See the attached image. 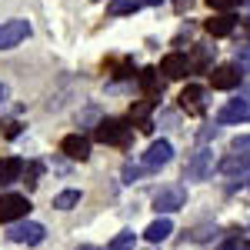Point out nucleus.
I'll use <instances>...</instances> for the list:
<instances>
[{
	"mask_svg": "<svg viewBox=\"0 0 250 250\" xmlns=\"http://www.w3.org/2000/svg\"><path fill=\"white\" fill-rule=\"evenodd\" d=\"M94 137L100 140V144L127 147V144H130V127H127V120H120V117H107V120H100V124H97Z\"/></svg>",
	"mask_w": 250,
	"mask_h": 250,
	"instance_id": "obj_1",
	"label": "nucleus"
},
{
	"mask_svg": "<svg viewBox=\"0 0 250 250\" xmlns=\"http://www.w3.org/2000/svg\"><path fill=\"white\" fill-rule=\"evenodd\" d=\"M213 170H217L213 150H210V147H200V150H197V154L190 157V164H187L184 177H187V180H207V177H210Z\"/></svg>",
	"mask_w": 250,
	"mask_h": 250,
	"instance_id": "obj_2",
	"label": "nucleus"
},
{
	"mask_svg": "<svg viewBox=\"0 0 250 250\" xmlns=\"http://www.w3.org/2000/svg\"><path fill=\"white\" fill-rule=\"evenodd\" d=\"M43 237H47V230H43V224H37V220L14 224V227L7 230V240H10V244H27V247H37Z\"/></svg>",
	"mask_w": 250,
	"mask_h": 250,
	"instance_id": "obj_3",
	"label": "nucleus"
},
{
	"mask_svg": "<svg viewBox=\"0 0 250 250\" xmlns=\"http://www.w3.org/2000/svg\"><path fill=\"white\" fill-rule=\"evenodd\" d=\"M30 213V200L20 193H0V224H14Z\"/></svg>",
	"mask_w": 250,
	"mask_h": 250,
	"instance_id": "obj_4",
	"label": "nucleus"
},
{
	"mask_svg": "<svg viewBox=\"0 0 250 250\" xmlns=\"http://www.w3.org/2000/svg\"><path fill=\"white\" fill-rule=\"evenodd\" d=\"M30 37V23L27 20H3L0 23V50H10L17 47L20 40Z\"/></svg>",
	"mask_w": 250,
	"mask_h": 250,
	"instance_id": "obj_5",
	"label": "nucleus"
},
{
	"mask_svg": "<svg viewBox=\"0 0 250 250\" xmlns=\"http://www.w3.org/2000/svg\"><path fill=\"white\" fill-rule=\"evenodd\" d=\"M184 204H187V190H184V187H164V190L154 197V210L164 213V217L173 213V210H180Z\"/></svg>",
	"mask_w": 250,
	"mask_h": 250,
	"instance_id": "obj_6",
	"label": "nucleus"
},
{
	"mask_svg": "<svg viewBox=\"0 0 250 250\" xmlns=\"http://www.w3.org/2000/svg\"><path fill=\"white\" fill-rule=\"evenodd\" d=\"M250 117V100L247 97H233L217 110V124H244Z\"/></svg>",
	"mask_w": 250,
	"mask_h": 250,
	"instance_id": "obj_7",
	"label": "nucleus"
},
{
	"mask_svg": "<svg viewBox=\"0 0 250 250\" xmlns=\"http://www.w3.org/2000/svg\"><path fill=\"white\" fill-rule=\"evenodd\" d=\"M240 80H244V74L237 70V63H220L210 70L213 90H233V87H240Z\"/></svg>",
	"mask_w": 250,
	"mask_h": 250,
	"instance_id": "obj_8",
	"label": "nucleus"
},
{
	"mask_svg": "<svg viewBox=\"0 0 250 250\" xmlns=\"http://www.w3.org/2000/svg\"><path fill=\"white\" fill-rule=\"evenodd\" d=\"M173 160V144L170 140H154L150 147H147V154H144V167L147 170H160L164 164H170Z\"/></svg>",
	"mask_w": 250,
	"mask_h": 250,
	"instance_id": "obj_9",
	"label": "nucleus"
},
{
	"mask_svg": "<svg viewBox=\"0 0 250 250\" xmlns=\"http://www.w3.org/2000/svg\"><path fill=\"white\" fill-rule=\"evenodd\" d=\"M190 60H187V54H167V57L160 60V74L170 80H184L187 74H190Z\"/></svg>",
	"mask_w": 250,
	"mask_h": 250,
	"instance_id": "obj_10",
	"label": "nucleus"
},
{
	"mask_svg": "<svg viewBox=\"0 0 250 250\" xmlns=\"http://www.w3.org/2000/svg\"><path fill=\"white\" fill-rule=\"evenodd\" d=\"M204 97H207V94H204V87H197V83L184 87L180 97H177V100H180V110H187L190 117H200V114H204V107H207Z\"/></svg>",
	"mask_w": 250,
	"mask_h": 250,
	"instance_id": "obj_11",
	"label": "nucleus"
},
{
	"mask_svg": "<svg viewBox=\"0 0 250 250\" xmlns=\"http://www.w3.org/2000/svg\"><path fill=\"white\" fill-rule=\"evenodd\" d=\"M60 150L70 157V160H87L90 157V140L83 134H67L60 140Z\"/></svg>",
	"mask_w": 250,
	"mask_h": 250,
	"instance_id": "obj_12",
	"label": "nucleus"
},
{
	"mask_svg": "<svg viewBox=\"0 0 250 250\" xmlns=\"http://www.w3.org/2000/svg\"><path fill=\"white\" fill-rule=\"evenodd\" d=\"M233 27H237V17H230V14H220V17H210L207 23H204V30L210 34V37H230Z\"/></svg>",
	"mask_w": 250,
	"mask_h": 250,
	"instance_id": "obj_13",
	"label": "nucleus"
},
{
	"mask_svg": "<svg viewBox=\"0 0 250 250\" xmlns=\"http://www.w3.org/2000/svg\"><path fill=\"white\" fill-rule=\"evenodd\" d=\"M217 170H220V173H227V177L247 173V170H250V157H247V154H230V157H224V160L217 164Z\"/></svg>",
	"mask_w": 250,
	"mask_h": 250,
	"instance_id": "obj_14",
	"label": "nucleus"
},
{
	"mask_svg": "<svg viewBox=\"0 0 250 250\" xmlns=\"http://www.w3.org/2000/svg\"><path fill=\"white\" fill-rule=\"evenodd\" d=\"M20 173H23V160L3 157V160H0V187H10L14 180H20Z\"/></svg>",
	"mask_w": 250,
	"mask_h": 250,
	"instance_id": "obj_15",
	"label": "nucleus"
},
{
	"mask_svg": "<svg viewBox=\"0 0 250 250\" xmlns=\"http://www.w3.org/2000/svg\"><path fill=\"white\" fill-rule=\"evenodd\" d=\"M140 87L147 90V100H157L160 97V90H164V80H160V70H154V67H147L144 74H140Z\"/></svg>",
	"mask_w": 250,
	"mask_h": 250,
	"instance_id": "obj_16",
	"label": "nucleus"
},
{
	"mask_svg": "<svg viewBox=\"0 0 250 250\" xmlns=\"http://www.w3.org/2000/svg\"><path fill=\"white\" fill-rule=\"evenodd\" d=\"M170 233H173V224L167 220V217H157L154 224H150V227L144 230V237H147L150 244H160V240H167Z\"/></svg>",
	"mask_w": 250,
	"mask_h": 250,
	"instance_id": "obj_17",
	"label": "nucleus"
},
{
	"mask_svg": "<svg viewBox=\"0 0 250 250\" xmlns=\"http://www.w3.org/2000/svg\"><path fill=\"white\" fill-rule=\"evenodd\" d=\"M154 104H157V100H140V104H134V107H130V124H140V127H144V124H150L147 114L154 110Z\"/></svg>",
	"mask_w": 250,
	"mask_h": 250,
	"instance_id": "obj_18",
	"label": "nucleus"
},
{
	"mask_svg": "<svg viewBox=\"0 0 250 250\" xmlns=\"http://www.w3.org/2000/svg\"><path fill=\"white\" fill-rule=\"evenodd\" d=\"M80 204V190H60L57 197H54V207L57 210H74Z\"/></svg>",
	"mask_w": 250,
	"mask_h": 250,
	"instance_id": "obj_19",
	"label": "nucleus"
},
{
	"mask_svg": "<svg viewBox=\"0 0 250 250\" xmlns=\"http://www.w3.org/2000/svg\"><path fill=\"white\" fill-rule=\"evenodd\" d=\"M40 173H43V167H40L37 160H30V164L23 167V173H20V177H23V184H27V190H34V187L40 184Z\"/></svg>",
	"mask_w": 250,
	"mask_h": 250,
	"instance_id": "obj_20",
	"label": "nucleus"
},
{
	"mask_svg": "<svg viewBox=\"0 0 250 250\" xmlns=\"http://www.w3.org/2000/svg\"><path fill=\"white\" fill-rule=\"evenodd\" d=\"M137 7H140L137 0H117V3L107 7V14H110V17H124V14H137Z\"/></svg>",
	"mask_w": 250,
	"mask_h": 250,
	"instance_id": "obj_21",
	"label": "nucleus"
},
{
	"mask_svg": "<svg viewBox=\"0 0 250 250\" xmlns=\"http://www.w3.org/2000/svg\"><path fill=\"white\" fill-rule=\"evenodd\" d=\"M107 250H134V230H120Z\"/></svg>",
	"mask_w": 250,
	"mask_h": 250,
	"instance_id": "obj_22",
	"label": "nucleus"
},
{
	"mask_svg": "<svg viewBox=\"0 0 250 250\" xmlns=\"http://www.w3.org/2000/svg\"><path fill=\"white\" fill-rule=\"evenodd\" d=\"M147 173V167H137V164H124V184H137L140 177Z\"/></svg>",
	"mask_w": 250,
	"mask_h": 250,
	"instance_id": "obj_23",
	"label": "nucleus"
},
{
	"mask_svg": "<svg viewBox=\"0 0 250 250\" xmlns=\"http://www.w3.org/2000/svg\"><path fill=\"white\" fill-rule=\"evenodd\" d=\"M207 7H210V10H217V14H230V10H237V7H240V0H207Z\"/></svg>",
	"mask_w": 250,
	"mask_h": 250,
	"instance_id": "obj_24",
	"label": "nucleus"
},
{
	"mask_svg": "<svg viewBox=\"0 0 250 250\" xmlns=\"http://www.w3.org/2000/svg\"><path fill=\"white\" fill-rule=\"evenodd\" d=\"M230 154H247V157H250V137H247V134L233 137V144H230Z\"/></svg>",
	"mask_w": 250,
	"mask_h": 250,
	"instance_id": "obj_25",
	"label": "nucleus"
},
{
	"mask_svg": "<svg viewBox=\"0 0 250 250\" xmlns=\"http://www.w3.org/2000/svg\"><path fill=\"white\" fill-rule=\"evenodd\" d=\"M237 70H240V74L250 70V43L247 47H237Z\"/></svg>",
	"mask_w": 250,
	"mask_h": 250,
	"instance_id": "obj_26",
	"label": "nucleus"
},
{
	"mask_svg": "<svg viewBox=\"0 0 250 250\" xmlns=\"http://www.w3.org/2000/svg\"><path fill=\"white\" fill-rule=\"evenodd\" d=\"M217 250H250V244L244 240V237H230V240H224Z\"/></svg>",
	"mask_w": 250,
	"mask_h": 250,
	"instance_id": "obj_27",
	"label": "nucleus"
},
{
	"mask_svg": "<svg viewBox=\"0 0 250 250\" xmlns=\"http://www.w3.org/2000/svg\"><path fill=\"white\" fill-rule=\"evenodd\" d=\"M207 60H210V47H200V50H197V67H204Z\"/></svg>",
	"mask_w": 250,
	"mask_h": 250,
	"instance_id": "obj_28",
	"label": "nucleus"
},
{
	"mask_svg": "<svg viewBox=\"0 0 250 250\" xmlns=\"http://www.w3.org/2000/svg\"><path fill=\"white\" fill-rule=\"evenodd\" d=\"M217 130H220V127H207V130L200 134V140H210V137H217Z\"/></svg>",
	"mask_w": 250,
	"mask_h": 250,
	"instance_id": "obj_29",
	"label": "nucleus"
},
{
	"mask_svg": "<svg viewBox=\"0 0 250 250\" xmlns=\"http://www.w3.org/2000/svg\"><path fill=\"white\" fill-rule=\"evenodd\" d=\"M244 37H250V20H247V23H244Z\"/></svg>",
	"mask_w": 250,
	"mask_h": 250,
	"instance_id": "obj_30",
	"label": "nucleus"
},
{
	"mask_svg": "<svg viewBox=\"0 0 250 250\" xmlns=\"http://www.w3.org/2000/svg\"><path fill=\"white\" fill-rule=\"evenodd\" d=\"M144 3H150V7H157V3H164V0H144Z\"/></svg>",
	"mask_w": 250,
	"mask_h": 250,
	"instance_id": "obj_31",
	"label": "nucleus"
},
{
	"mask_svg": "<svg viewBox=\"0 0 250 250\" xmlns=\"http://www.w3.org/2000/svg\"><path fill=\"white\" fill-rule=\"evenodd\" d=\"M3 97H7V87H3V83H0V100H3Z\"/></svg>",
	"mask_w": 250,
	"mask_h": 250,
	"instance_id": "obj_32",
	"label": "nucleus"
},
{
	"mask_svg": "<svg viewBox=\"0 0 250 250\" xmlns=\"http://www.w3.org/2000/svg\"><path fill=\"white\" fill-rule=\"evenodd\" d=\"M77 250H100V247H77Z\"/></svg>",
	"mask_w": 250,
	"mask_h": 250,
	"instance_id": "obj_33",
	"label": "nucleus"
},
{
	"mask_svg": "<svg viewBox=\"0 0 250 250\" xmlns=\"http://www.w3.org/2000/svg\"><path fill=\"white\" fill-rule=\"evenodd\" d=\"M247 187H250V180H247Z\"/></svg>",
	"mask_w": 250,
	"mask_h": 250,
	"instance_id": "obj_34",
	"label": "nucleus"
}]
</instances>
